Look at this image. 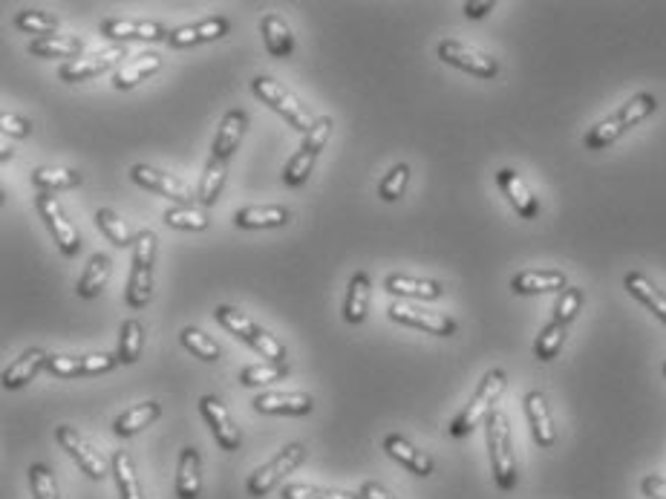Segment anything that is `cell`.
Returning a JSON list of instances; mask_svg holds the SVG:
<instances>
[{"label":"cell","instance_id":"6da1fadb","mask_svg":"<svg viewBox=\"0 0 666 499\" xmlns=\"http://www.w3.org/2000/svg\"><path fill=\"white\" fill-rule=\"evenodd\" d=\"M658 110V99L652 93H638L635 99H629L615 116L603 119L600 125H594L586 133V148L589 150H603L609 148L612 142H617L629 127L641 125L643 119H649L652 113Z\"/></svg>","mask_w":666,"mask_h":499},{"label":"cell","instance_id":"7a4b0ae2","mask_svg":"<svg viewBox=\"0 0 666 499\" xmlns=\"http://www.w3.org/2000/svg\"><path fill=\"white\" fill-rule=\"evenodd\" d=\"M505 384H508V378H505L502 370H491V373L485 375L482 384L476 387L473 399L468 401V407L450 422L447 433H450L453 439H462V436L473 433L482 422H488V416L496 410L494 404L499 401V396L505 393Z\"/></svg>","mask_w":666,"mask_h":499},{"label":"cell","instance_id":"3957f363","mask_svg":"<svg viewBox=\"0 0 666 499\" xmlns=\"http://www.w3.org/2000/svg\"><path fill=\"white\" fill-rule=\"evenodd\" d=\"M488 450H491V468L499 491H514L517 488V456L511 445V425L502 410H494L488 416Z\"/></svg>","mask_w":666,"mask_h":499},{"label":"cell","instance_id":"277c9868","mask_svg":"<svg viewBox=\"0 0 666 499\" xmlns=\"http://www.w3.org/2000/svg\"><path fill=\"white\" fill-rule=\"evenodd\" d=\"M214 318H217V324L225 326L231 335H237L240 341H246L251 350L260 352L266 361L286 364V347H283L274 335H269L266 329H260L251 318H246L243 312H237L234 306H217Z\"/></svg>","mask_w":666,"mask_h":499},{"label":"cell","instance_id":"5b68a950","mask_svg":"<svg viewBox=\"0 0 666 499\" xmlns=\"http://www.w3.org/2000/svg\"><path fill=\"white\" fill-rule=\"evenodd\" d=\"M153 257H156V234L139 231L133 243V272L127 283V306L142 309L153 295Z\"/></svg>","mask_w":666,"mask_h":499},{"label":"cell","instance_id":"8992f818","mask_svg":"<svg viewBox=\"0 0 666 499\" xmlns=\"http://www.w3.org/2000/svg\"><path fill=\"white\" fill-rule=\"evenodd\" d=\"M251 90H254L257 99H263V104H269L272 110H277V113L295 127V130H300V133H309V130L315 127V119L309 116V110H306L286 87H280L272 78L257 75V78L251 81Z\"/></svg>","mask_w":666,"mask_h":499},{"label":"cell","instance_id":"52a82bcc","mask_svg":"<svg viewBox=\"0 0 666 499\" xmlns=\"http://www.w3.org/2000/svg\"><path fill=\"white\" fill-rule=\"evenodd\" d=\"M303 459H306V448H303L300 442L286 445V448L274 456L272 462H266L263 468H257L254 474L248 476L246 491L251 497H266V494H272L274 488L280 485V479L286 474H292Z\"/></svg>","mask_w":666,"mask_h":499},{"label":"cell","instance_id":"ba28073f","mask_svg":"<svg viewBox=\"0 0 666 499\" xmlns=\"http://www.w3.org/2000/svg\"><path fill=\"white\" fill-rule=\"evenodd\" d=\"M390 318L395 324L413 326V329H421L427 335H439V338H450L456 335V321L447 318L442 312H433V309H424V306H416V303H404V300H395L390 306Z\"/></svg>","mask_w":666,"mask_h":499},{"label":"cell","instance_id":"9c48e42d","mask_svg":"<svg viewBox=\"0 0 666 499\" xmlns=\"http://www.w3.org/2000/svg\"><path fill=\"white\" fill-rule=\"evenodd\" d=\"M35 208H38L41 220H44L47 228H50V234L55 237L58 249L64 251L67 257H75V254L81 251V237H78L75 225L67 220V214H64L61 202L55 200L52 194H41V197L35 200Z\"/></svg>","mask_w":666,"mask_h":499},{"label":"cell","instance_id":"30bf717a","mask_svg":"<svg viewBox=\"0 0 666 499\" xmlns=\"http://www.w3.org/2000/svg\"><path fill=\"white\" fill-rule=\"evenodd\" d=\"M55 439H58V445L67 450L70 456L75 459V465L84 471V474L90 476V479H96L101 482L104 476H107V462H104V456H101L99 450L93 448L75 427L70 425H61L55 430Z\"/></svg>","mask_w":666,"mask_h":499},{"label":"cell","instance_id":"8fae6325","mask_svg":"<svg viewBox=\"0 0 666 499\" xmlns=\"http://www.w3.org/2000/svg\"><path fill=\"white\" fill-rule=\"evenodd\" d=\"M439 58H442L444 64H450L456 70H465V73L476 75V78H494L499 73L496 58L473 50V47L462 44V41H442L439 44Z\"/></svg>","mask_w":666,"mask_h":499},{"label":"cell","instance_id":"7c38bea8","mask_svg":"<svg viewBox=\"0 0 666 499\" xmlns=\"http://www.w3.org/2000/svg\"><path fill=\"white\" fill-rule=\"evenodd\" d=\"M130 176H133L136 185H142V188H148V191H156V194L179 202V205H194V191H191L182 179L165 174V171H156V168H150V165H133Z\"/></svg>","mask_w":666,"mask_h":499},{"label":"cell","instance_id":"4fadbf2b","mask_svg":"<svg viewBox=\"0 0 666 499\" xmlns=\"http://www.w3.org/2000/svg\"><path fill=\"white\" fill-rule=\"evenodd\" d=\"M199 410H202L205 422L211 425V433H214V439H217V445H220L222 450L240 448V442H243V439H240V427L231 422L225 404H222L217 396H205V399L199 401Z\"/></svg>","mask_w":666,"mask_h":499},{"label":"cell","instance_id":"5bb4252c","mask_svg":"<svg viewBox=\"0 0 666 499\" xmlns=\"http://www.w3.org/2000/svg\"><path fill=\"white\" fill-rule=\"evenodd\" d=\"M496 182H499L502 194L508 197V202L514 205V211H517L522 220H534V217L540 214V202L531 194V188L525 185V179H522L517 171L502 168V171L496 174Z\"/></svg>","mask_w":666,"mask_h":499},{"label":"cell","instance_id":"9a60e30c","mask_svg":"<svg viewBox=\"0 0 666 499\" xmlns=\"http://www.w3.org/2000/svg\"><path fill=\"white\" fill-rule=\"evenodd\" d=\"M228 29H231V24L225 18H208V21H199V24L179 26L168 35V47L185 50V47H194V44H208V41H217L222 35H228Z\"/></svg>","mask_w":666,"mask_h":499},{"label":"cell","instance_id":"2e32d148","mask_svg":"<svg viewBox=\"0 0 666 499\" xmlns=\"http://www.w3.org/2000/svg\"><path fill=\"white\" fill-rule=\"evenodd\" d=\"M101 35L113 38V41H168V29L153 21H122V18H110L101 24Z\"/></svg>","mask_w":666,"mask_h":499},{"label":"cell","instance_id":"e0dca14e","mask_svg":"<svg viewBox=\"0 0 666 499\" xmlns=\"http://www.w3.org/2000/svg\"><path fill=\"white\" fill-rule=\"evenodd\" d=\"M525 416H528V425H531V433H534V442L545 450L554 448L557 430H554V422H551V410H548L545 393L531 390V393L525 396Z\"/></svg>","mask_w":666,"mask_h":499},{"label":"cell","instance_id":"ac0fdd59","mask_svg":"<svg viewBox=\"0 0 666 499\" xmlns=\"http://www.w3.org/2000/svg\"><path fill=\"white\" fill-rule=\"evenodd\" d=\"M312 407L315 401L309 393H260L254 399V410L269 416H306Z\"/></svg>","mask_w":666,"mask_h":499},{"label":"cell","instance_id":"d6986e66","mask_svg":"<svg viewBox=\"0 0 666 499\" xmlns=\"http://www.w3.org/2000/svg\"><path fill=\"white\" fill-rule=\"evenodd\" d=\"M119 58H124L122 50L96 52V55L75 58L70 64H64V67L58 70V75H61V81H67V84H78V81H87V78H96V75L107 73Z\"/></svg>","mask_w":666,"mask_h":499},{"label":"cell","instance_id":"ffe728a7","mask_svg":"<svg viewBox=\"0 0 666 499\" xmlns=\"http://www.w3.org/2000/svg\"><path fill=\"white\" fill-rule=\"evenodd\" d=\"M384 450H387V456H393L398 465H404L410 474H433V459H430L424 450L416 448V445H410V442H407L404 436H398V433H390V436L384 439Z\"/></svg>","mask_w":666,"mask_h":499},{"label":"cell","instance_id":"44dd1931","mask_svg":"<svg viewBox=\"0 0 666 499\" xmlns=\"http://www.w3.org/2000/svg\"><path fill=\"white\" fill-rule=\"evenodd\" d=\"M47 361H50V355L44 350H38V347L26 350L15 364H9V367L3 370V387H6V390L24 387V384H29L41 370H47Z\"/></svg>","mask_w":666,"mask_h":499},{"label":"cell","instance_id":"7402d4cb","mask_svg":"<svg viewBox=\"0 0 666 499\" xmlns=\"http://www.w3.org/2000/svg\"><path fill=\"white\" fill-rule=\"evenodd\" d=\"M623 286H626V292L632 295V298L643 303L661 324H666V292H661L652 280L641 272H629L626 280H623Z\"/></svg>","mask_w":666,"mask_h":499},{"label":"cell","instance_id":"603a6c76","mask_svg":"<svg viewBox=\"0 0 666 499\" xmlns=\"http://www.w3.org/2000/svg\"><path fill=\"white\" fill-rule=\"evenodd\" d=\"M248 127V116L243 110H228L225 116H222V125L217 130V139H214V153L211 156H217L222 162H228V156L234 153V150L240 148V139H243V133H246Z\"/></svg>","mask_w":666,"mask_h":499},{"label":"cell","instance_id":"cb8c5ba5","mask_svg":"<svg viewBox=\"0 0 666 499\" xmlns=\"http://www.w3.org/2000/svg\"><path fill=\"white\" fill-rule=\"evenodd\" d=\"M202 494V462L194 448H182L179 468H176V497L199 499Z\"/></svg>","mask_w":666,"mask_h":499},{"label":"cell","instance_id":"d4e9b609","mask_svg":"<svg viewBox=\"0 0 666 499\" xmlns=\"http://www.w3.org/2000/svg\"><path fill=\"white\" fill-rule=\"evenodd\" d=\"M292 220V211L283 205H251L234 214L237 228H280Z\"/></svg>","mask_w":666,"mask_h":499},{"label":"cell","instance_id":"484cf974","mask_svg":"<svg viewBox=\"0 0 666 499\" xmlns=\"http://www.w3.org/2000/svg\"><path fill=\"white\" fill-rule=\"evenodd\" d=\"M387 292L413 300H439L444 295L442 283H436V280H419V277H407V275L387 277Z\"/></svg>","mask_w":666,"mask_h":499},{"label":"cell","instance_id":"4316f807","mask_svg":"<svg viewBox=\"0 0 666 499\" xmlns=\"http://www.w3.org/2000/svg\"><path fill=\"white\" fill-rule=\"evenodd\" d=\"M511 289L517 295H543V292H563L568 286L563 272H522L511 280Z\"/></svg>","mask_w":666,"mask_h":499},{"label":"cell","instance_id":"83f0119b","mask_svg":"<svg viewBox=\"0 0 666 499\" xmlns=\"http://www.w3.org/2000/svg\"><path fill=\"white\" fill-rule=\"evenodd\" d=\"M159 416H162V407H159L156 401H145V404H136V407L124 410L122 416L116 419L113 430H116V436L127 439V436H136L139 430H145L148 425H153Z\"/></svg>","mask_w":666,"mask_h":499},{"label":"cell","instance_id":"f1b7e54d","mask_svg":"<svg viewBox=\"0 0 666 499\" xmlns=\"http://www.w3.org/2000/svg\"><path fill=\"white\" fill-rule=\"evenodd\" d=\"M159 67H162V58L159 55H153V52H142V55H136L130 64H124L119 67V73H116V90H130V87H136V84H142L145 78H150L153 73H159Z\"/></svg>","mask_w":666,"mask_h":499},{"label":"cell","instance_id":"f546056e","mask_svg":"<svg viewBox=\"0 0 666 499\" xmlns=\"http://www.w3.org/2000/svg\"><path fill=\"white\" fill-rule=\"evenodd\" d=\"M110 257L107 254H96L90 263H87V269H84V275L78 280V298H99L101 289L107 286V280H110Z\"/></svg>","mask_w":666,"mask_h":499},{"label":"cell","instance_id":"4dcf8cb0","mask_svg":"<svg viewBox=\"0 0 666 499\" xmlns=\"http://www.w3.org/2000/svg\"><path fill=\"white\" fill-rule=\"evenodd\" d=\"M367 306H370V277L364 275V272H358V275L349 280L344 318L349 324H364Z\"/></svg>","mask_w":666,"mask_h":499},{"label":"cell","instance_id":"1f68e13d","mask_svg":"<svg viewBox=\"0 0 666 499\" xmlns=\"http://www.w3.org/2000/svg\"><path fill=\"white\" fill-rule=\"evenodd\" d=\"M263 38H266V47H269L274 58H289L292 50H295L292 29L286 26L283 18H277V15H266V18H263Z\"/></svg>","mask_w":666,"mask_h":499},{"label":"cell","instance_id":"d6a6232c","mask_svg":"<svg viewBox=\"0 0 666 499\" xmlns=\"http://www.w3.org/2000/svg\"><path fill=\"white\" fill-rule=\"evenodd\" d=\"M29 52L38 58H73L81 52V41L73 35H50V38H35L29 44Z\"/></svg>","mask_w":666,"mask_h":499},{"label":"cell","instance_id":"836d02e7","mask_svg":"<svg viewBox=\"0 0 666 499\" xmlns=\"http://www.w3.org/2000/svg\"><path fill=\"white\" fill-rule=\"evenodd\" d=\"M32 185L41 188L44 194H50V191H67V188L81 185V174L70 171V168H35V171H32Z\"/></svg>","mask_w":666,"mask_h":499},{"label":"cell","instance_id":"e575fe53","mask_svg":"<svg viewBox=\"0 0 666 499\" xmlns=\"http://www.w3.org/2000/svg\"><path fill=\"white\" fill-rule=\"evenodd\" d=\"M113 474H116V482H119L122 499H145L142 497V488H139V476H136V468H133V459H130L127 450H116L113 453Z\"/></svg>","mask_w":666,"mask_h":499},{"label":"cell","instance_id":"d590c367","mask_svg":"<svg viewBox=\"0 0 666 499\" xmlns=\"http://www.w3.org/2000/svg\"><path fill=\"white\" fill-rule=\"evenodd\" d=\"M225 162L217 159V156H211L208 159V165H205V174H202V182H199V202L202 205H214V202L220 200L222 194V185H225Z\"/></svg>","mask_w":666,"mask_h":499},{"label":"cell","instance_id":"8d00e7d4","mask_svg":"<svg viewBox=\"0 0 666 499\" xmlns=\"http://www.w3.org/2000/svg\"><path fill=\"white\" fill-rule=\"evenodd\" d=\"M566 344V324L560 321H551V324L543 326V332L537 335V344H534V352L540 361H554L557 352L563 350Z\"/></svg>","mask_w":666,"mask_h":499},{"label":"cell","instance_id":"74e56055","mask_svg":"<svg viewBox=\"0 0 666 499\" xmlns=\"http://www.w3.org/2000/svg\"><path fill=\"white\" fill-rule=\"evenodd\" d=\"M145 347V329L139 321H124L119 341V364H136Z\"/></svg>","mask_w":666,"mask_h":499},{"label":"cell","instance_id":"f35d334b","mask_svg":"<svg viewBox=\"0 0 666 499\" xmlns=\"http://www.w3.org/2000/svg\"><path fill=\"white\" fill-rule=\"evenodd\" d=\"M165 223L171 228H185V231H205L208 228V214L194 205H173L165 211Z\"/></svg>","mask_w":666,"mask_h":499},{"label":"cell","instance_id":"ab89813d","mask_svg":"<svg viewBox=\"0 0 666 499\" xmlns=\"http://www.w3.org/2000/svg\"><path fill=\"white\" fill-rule=\"evenodd\" d=\"M96 225H99L101 231H104V237L113 243V246H133L136 240L130 237V228L124 223L119 214H113L110 208H101L99 214H96Z\"/></svg>","mask_w":666,"mask_h":499},{"label":"cell","instance_id":"60d3db41","mask_svg":"<svg viewBox=\"0 0 666 499\" xmlns=\"http://www.w3.org/2000/svg\"><path fill=\"white\" fill-rule=\"evenodd\" d=\"M182 344H185V350H191L202 361H220L222 350L217 347V341L211 335H205L202 329H194V326L182 329Z\"/></svg>","mask_w":666,"mask_h":499},{"label":"cell","instance_id":"b9f144b4","mask_svg":"<svg viewBox=\"0 0 666 499\" xmlns=\"http://www.w3.org/2000/svg\"><path fill=\"white\" fill-rule=\"evenodd\" d=\"M289 373L286 364H274V361H266V364H251L240 373V384L243 387H263V384H274L280 381L283 375Z\"/></svg>","mask_w":666,"mask_h":499},{"label":"cell","instance_id":"7bdbcfd3","mask_svg":"<svg viewBox=\"0 0 666 499\" xmlns=\"http://www.w3.org/2000/svg\"><path fill=\"white\" fill-rule=\"evenodd\" d=\"M315 159H318V153H309V150H297L295 156L289 159V165H286V171H283V182L289 185V188H297V185H303L309 174H312V168H315Z\"/></svg>","mask_w":666,"mask_h":499},{"label":"cell","instance_id":"ee69618b","mask_svg":"<svg viewBox=\"0 0 666 499\" xmlns=\"http://www.w3.org/2000/svg\"><path fill=\"white\" fill-rule=\"evenodd\" d=\"M280 499H361V497L346 494V491H332V488H318V485L295 482V485H286V488L280 491Z\"/></svg>","mask_w":666,"mask_h":499},{"label":"cell","instance_id":"f6af8a7d","mask_svg":"<svg viewBox=\"0 0 666 499\" xmlns=\"http://www.w3.org/2000/svg\"><path fill=\"white\" fill-rule=\"evenodd\" d=\"M15 26H18L21 32H29V35H38V38H50L58 24H55V18L44 15V12H32V9H26V12H18V18H15Z\"/></svg>","mask_w":666,"mask_h":499},{"label":"cell","instance_id":"bcb514c9","mask_svg":"<svg viewBox=\"0 0 666 499\" xmlns=\"http://www.w3.org/2000/svg\"><path fill=\"white\" fill-rule=\"evenodd\" d=\"M29 485H32V497L35 499H58V488L47 465H32L29 468Z\"/></svg>","mask_w":666,"mask_h":499},{"label":"cell","instance_id":"7dc6e473","mask_svg":"<svg viewBox=\"0 0 666 499\" xmlns=\"http://www.w3.org/2000/svg\"><path fill=\"white\" fill-rule=\"evenodd\" d=\"M407 179H410V168L407 165H398L393 168L390 174L384 176V182L378 185V197L384 202H395L401 194H404V188H407Z\"/></svg>","mask_w":666,"mask_h":499},{"label":"cell","instance_id":"c3c4849f","mask_svg":"<svg viewBox=\"0 0 666 499\" xmlns=\"http://www.w3.org/2000/svg\"><path fill=\"white\" fill-rule=\"evenodd\" d=\"M580 306H583V292L574 289V286H568V289H563V295L557 300V306H554V321H560V324L568 326L574 318H577Z\"/></svg>","mask_w":666,"mask_h":499},{"label":"cell","instance_id":"681fc988","mask_svg":"<svg viewBox=\"0 0 666 499\" xmlns=\"http://www.w3.org/2000/svg\"><path fill=\"white\" fill-rule=\"evenodd\" d=\"M332 119L329 116H321V119H315V127L303 136V150H309V153H321L323 145L329 142V136H332Z\"/></svg>","mask_w":666,"mask_h":499},{"label":"cell","instance_id":"f907efd6","mask_svg":"<svg viewBox=\"0 0 666 499\" xmlns=\"http://www.w3.org/2000/svg\"><path fill=\"white\" fill-rule=\"evenodd\" d=\"M47 370L58 378H73L81 375V358H70V355H52L47 361Z\"/></svg>","mask_w":666,"mask_h":499},{"label":"cell","instance_id":"816d5d0a","mask_svg":"<svg viewBox=\"0 0 666 499\" xmlns=\"http://www.w3.org/2000/svg\"><path fill=\"white\" fill-rule=\"evenodd\" d=\"M0 130H3V136L26 139V136L32 133V122H26L21 116H12V113H3V116H0Z\"/></svg>","mask_w":666,"mask_h":499},{"label":"cell","instance_id":"f5cc1de1","mask_svg":"<svg viewBox=\"0 0 666 499\" xmlns=\"http://www.w3.org/2000/svg\"><path fill=\"white\" fill-rule=\"evenodd\" d=\"M641 491H643V497H649V499H666V479H661V476H655V474L643 476Z\"/></svg>","mask_w":666,"mask_h":499},{"label":"cell","instance_id":"db71d44e","mask_svg":"<svg viewBox=\"0 0 666 499\" xmlns=\"http://www.w3.org/2000/svg\"><path fill=\"white\" fill-rule=\"evenodd\" d=\"M361 499H395L387 488H381L378 482H364L361 485V494H358Z\"/></svg>","mask_w":666,"mask_h":499},{"label":"cell","instance_id":"11a10c76","mask_svg":"<svg viewBox=\"0 0 666 499\" xmlns=\"http://www.w3.org/2000/svg\"><path fill=\"white\" fill-rule=\"evenodd\" d=\"M491 9H494V0H485V3H465V15L473 18V21H476V18H485Z\"/></svg>","mask_w":666,"mask_h":499},{"label":"cell","instance_id":"9f6ffc18","mask_svg":"<svg viewBox=\"0 0 666 499\" xmlns=\"http://www.w3.org/2000/svg\"><path fill=\"white\" fill-rule=\"evenodd\" d=\"M6 139H9V136H3V145H0V159H3V162H9V159H12V148H9V142H6Z\"/></svg>","mask_w":666,"mask_h":499},{"label":"cell","instance_id":"6f0895ef","mask_svg":"<svg viewBox=\"0 0 666 499\" xmlns=\"http://www.w3.org/2000/svg\"><path fill=\"white\" fill-rule=\"evenodd\" d=\"M661 373H664V375H666V361H664V367H661Z\"/></svg>","mask_w":666,"mask_h":499}]
</instances>
